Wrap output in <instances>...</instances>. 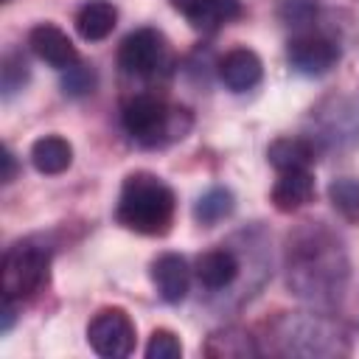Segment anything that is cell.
Here are the masks:
<instances>
[{"label":"cell","mask_w":359,"mask_h":359,"mask_svg":"<svg viewBox=\"0 0 359 359\" xmlns=\"http://www.w3.org/2000/svg\"><path fill=\"white\" fill-rule=\"evenodd\" d=\"M266 160L278 171H300L314 163V143L306 137H278L266 149Z\"/></svg>","instance_id":"15"},{"label":"cell","mask_w":359,"mask_h":359,"mask_svg":"<svg viewBox=\"0 0 359 359\" xmlns=\"http://www.w3.org/2000/svg\"><path fill=\"white\" fill-rule=\"evenodd\" d=\"M238 272H241V264H238L236 252L224 250V247L222 250H210V252L199 255V261H196V278L210 292H222V289L233 286Z\"/></svg>","instance_id":"12"},{"label":"cell","mask_w":359,"mask_h":359,"mask_svg":"<svg viewBox=\"0 0 359 359\" xmlns=\"http://www.w3.org/2000/svg\"><path fill=\"white\" fill-rule=\"evenodd\" d=\"M50 252L34 241L14 244L3 255V297H31L48 280Z\"/></svg>","instance_id":"5"},{"label":"cell","mask_w":359,"mask_h":359,"mask_svg":"<svg viewBox=\"0 0 359 359\" xmlns=\"http://www.w3.org/2000/svg\"><path fill=\"white\" fill-rule=\"evenodd\" d=\"M205 353L208 356H222V359H244V356H255L258 348L252 342V337L241 328H224V331H216L208 345H205Z\"/></svg>","instance_id":"17"},{"label":"cell","mask_w":359,"mask_h":359,"mask_svg":"<svg viewBox=\"0 0 359 359\" xmlns=\"http://www.w3.org/2000/svg\"><path fill=\"white\" fill-rule=\"evenodd\" d=\"M199 3H202V0H171V6H174L177 11H182L185 17H188V14H194V11L199 8Z\"/></svg>","instance_id":"25"},{"label":"cell","mask_w":359,"mask_h":359,"mask_svg":"<svg viewBox=\"0 0 359 359\" xmlns=\"http://www.w3.org/2000/svg\"><path fill=\"white\" fill-rule=\"evenodd\" d=\"M31 163L39 174H62L73 163V146L59 135H45L31 146Z\"/></svg>","instance_id":"16"},{"label":"cell","mask_w":359,"mask_h":359,"mask_svg":"<svg viewBox=\"0 0 359 359\" xmlns=\"http://www.w3.org/2000/svg\"><path fill=\"white\" fill-rule=\"evenodd\" d=\"M289 65L303 76H325L331 67H337L339 50L328 36L320 34H303L289 42Z\"/></svg>","instance_id":"8"},{"label":"cell","mask_w":359,"mask_h":359,"mask_svg":"<svg viewBox=\"0 0 359 359\" xmlns=\"http://www.w3.org/2000/svg\"><path fill=\"white\" fill-rule=\"evenodd\" d=\"M17 177V157L11 154V149H3V182H11Z\"/></svg>","instance_id":"24"},{"label":"cell","mask_w":359,"mask_h":359,"mask_svg":"<svg viewBox=\"0 0 359 359\" xmlns=\"http://www.w3.org/2000/svg\"><path fill=\"white\" fill-rule=\"evenodd\" d=\"M28 45H31V50H34L45 65H50V67H56V70H67V67H73V65L79 62V50H76V45L70 42V36H67L62 28L50 25V22H42V25L31 28Z\"/></svg>","instance_id":"9"},{"label":"cell","mask_w":359,"mask_h":359,"mask_svg":"<svg viewBox=\"0 0 359 359\" xmlns=\"http://www.w3.org/2000/svg\"><path fill=\"white\" fill-rule=\"evenodd\" d=\"M314 196V177L309 168L300 171H280L278 182L272 185V205L283 213L300 210Z\"/></svg>","instance_id":"13"},{"label":"cell","mask_w":359,"mask_h":359,"mask_svg":"<svg viewBox=\"0 0 359 359\" xmlns=\"http://www.w3.org/2000/svg\"><path fill=\"white\" fill-rule=\"evenodd\" d=\"M331 205L348 219V222H359V182L356 180H334L328 188Z\"/></svg>","instance_id":"20"},{"label":"cell","mask_w":359,"mask_h":359,"mask_svg":"<svg viewBox=\"0 0 359 359\" xmlns=\"http://www.w3.org/2000/svg\"><path fill=\"white\" fill-rule=\"evenodd\" d=\"M261 73H264V65H261L258 53L250 48H236V50L224 53V59L219 62V79L233 93L252 90L261 81Z\"/></svg>","instance_id":"11"},{"label":"cell","mask_w":359,"mask_h":359,"mask_svg":"<svg viewBox=\"0 0 359 359\" xmlns=\"http://www.w3.org/2000/svg\"><path fill=\"white\" fill-rule=\"evenodd\" d=\"M146 356H149V359H180V356H182V342L177 339L174 331L157 328V331L149 337Z\"/></svg>","instance_id":"22"},{"label":"cell","mask_w":359,"mask_h":359,"mask_svg":"<svg viewBox=\"0 0 359 359\" xmlns=\"http://www.w3.org/2000/svg\"><path fill=\"white\" fill-rule=\"evenodd\" d=\"M174 191L154 174H132L126 177L118 196V222L126 230L143 236H163L174 222Z\"/></svg>","instance_id":"2"},{"label":"cell","mask_w":359,"mask_h":359,"mask_svg":"<svg viewBox=\"0 0 359 359\" xmlns=\"http://www.w3.org/2000/svg\"><path fill=\"white\" fill-rule=\"evenodd\" d=\"M233 208H236V199H233V194H230L227 188H210L208 194H202V196L196 199L194 216H196L199 224L210 227V224L227 219V216L233 213Z\"/></svg>","instance_id":"19"},{"label":"cell","mask_w":359,"mask_h":359,"mask_svg":"<svg viewBox=\"0 0 359 359\" xmlns=\"http://www.w3.org/2000/svg\"><path fill=\"white\" fill-rule=\"evenodd\" d=\"M62 90H65V95H73V98L93 93V90H95V70H93L90 65H79V62H76L73 67L65 70V76H62Z\"/></svg>","instance_id":"21"},{"label":"cell","mask_w":359,"mask_h":359,"mask_svg":"<svg viewBox=\"0 0 359 359\" xmlns=\"http://www.w3.org/2000/svg\"><path fill=\"white\" fill-rule=\"evenodd\" d=\"M87 342L104 359H123L135 351V323L123 309H101L87 325Z\"/></svg>","instance_id":"6"},{"label":"cell","mask_w":359,"mask_h":359,"mask_svg":"<svg viewBox=\"0 0 359 359\" xmlns=\"http://www.w3.org/2000/svg\"><path fill=\"white\" fill-rule=\"evenodd\" d=\"M278 351L280 353H297V356H331V353H342V334L337 325H331L323 317H283L278 323Z\"/></svg>","instance_id":"4"},{"label":"cell","mask_w":359,"mask_h":359,"mask_svg":"<svg viewBox=\"0 0 359 359\" xmlns=\"http://www.w3.org/2000/svg\"><path fill=\"white\" fill-rule=\"evenodd\" d=\"M289 286L300 297H317L325 300L331 294H339L345 280V255L339 244L323 230L309 227L300 230L289 241Z\"/></svg>","instance_id":"1"},{"label":"cell","mask_w":359,"mask_h":359,"mask_svg":"<svg viewBox=\"0 0 359 359\" xmlns=\"http://www.w3.org/2000/svg\"><path fill=\"white\" fill-rule=\"evenodd\" d=\"M241 14V3L238 0H202L199 8L194 14H188L194 28L202 31H216L227 22H233Z\"/></svg>","instance_id":"18"},{"label":"cell","mask_w":359,"mask_h":359,"mask_svg":"<svg viewBox=\"0 0 359 359\" xmlns=\"http://www.w3.org/2000/svg\"><path fill=\"white\" fill-rule=\"evenodd\" d=\"M123 129L143 146H160L177 137H185L191 129L188 109L165 107V101L154 95H135L123 107Z\"/></svg>","instance_id":"3"},{"label":"cell","mask_w":359,"mask_h":359,"mask_svg":"<svg viewBox=\"0 0 359 359\" xmlns=\"http://www.w3.org/2000/svg\"><path fill=\"white\" fill-rule=\"evenodd\" d=\"M28 81V65L20 53H8L3 59V95H14L17 90H22V84Z\"/></svg>","instance_id":"23"},{"label":"cell","mask_w":359,"mask_h":359,"mask_svg":"<svg viewBox=\"0 0 359 359\" xmlns=\"http://www.w3.org/2000/svg\"><path fill=\"white\" fill-rule=\"evenodd\" d=\"M151 280L157 286V294L165 303H180L188 294L191 286V269L188 261L177 252H163L154 264H151Z\"/></svg>","instance_id":"10"},{"label":"cell","mask_w":359,"mask_h":359,"mask_svg":"<svg viewBox=\"0 0 359 359\" xmlns=\"http://www.w3.org/2000/svg\"><path fill=\"white\" fill-rule=\"evenodd\" d=\"M115 22H118V11H115V6L107 3V0H90V3H84V6L79 8V14H76V28H79L81 39H87V42H101V39H107V36L112 34Z\"/></svg>","instance_id":"14"},{"label":"cell","mask_w":359,"mask_h":359,"mask_svg":"<svg viewBox=\"0 0 359 359\" xmlns=\"http://www.w3.org/2000/svg\"><path fill=\"white\" fill-rule=\"evenodd\" d=\"M163 53H165L163 36L151 28H137L121 42L118 65L123 67V73L149 76L163 65Z\"/></svg>","instance_id":"7"}]
</instances>
